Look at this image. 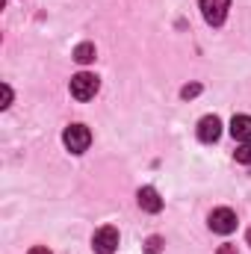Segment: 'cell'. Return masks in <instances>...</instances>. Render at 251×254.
<instances>
[{
    "mask_svg": "<svg viewBox=\"0 0 251 254\" xmlns=\"http://www.w3.org/2000/svg\"><path fill=\"white\" fill-rule=\"evenodd\" d=\"M231 136L240 139V142H249L251 139V116H234L231 119Z\"/></svg>",
    "mask_w": 251,
    "mask_h": 254,
    "instance_id": "obj_8",
    "label": "cell"
},
{
    "mask_svg": "<svg viewBox=\"0 0 251 254\" xmlns=\"http://www.w3.org/2000/svg\"><path fill=\"white\" fill-rule=\"evenodd\" d=\"M27 254H51V249H45V246H36V249H30Z\"/></svg>",
    "mask_w": 251,
    "mask_h": 254,
    "instance_id": "obj_15",
    "label": "cell"
},
{
    "mask_svg": "<svg viewBox=\"0 0 251 254\" xmlns=\"http://www.w3.org/2000/svg\"><path fill=\"white\" fill-rule=\"evenodd\" d=\"M216 254H237V246H222Z\"/></svg>",
    "mask_w": 251,
    "mask_h": 254,
    "instance_id": "obj_14",
    "label": "cell"
},
{
    "mask_svg": "<svg viewBox=\"0 0 251 254\" xmlns=\"http://www.w3.org/2000/svg\"><path fill=\"white\" fill-rule=\"evenodd\" d=\"M63 142L71 154H83V151L92 145V133H89L86 125H68L65 133H63Z\"/></svg>",
    "mask_w": 251,
    "mask_h": 254,
    "instance_id": "obj_1",
    "label": "cell"
},
{
    "mask_svg": "<svg viewBox=\"0 0 251 254\" xmlns=\"http://www.w3.org/2000/svg\"><path fill=\"white\" fill-rule=\"evenodd\" d=\"M92 246H95V252L98 254H113L116 249H119V231L110 228V225L98 228L95 237H92Z\"/></svg>",
    "mask_w": 251,
    "mask_h": 254,
    "instance_id": "obj_5",
    "label": "cell"
},
{
    "mask_svg": "<svg viewBox=\"0 0 251 254\" xmlns=\"http://www.w3.org/2000/svg\"><path fill=\"white\" fill-rule=\"evenodd\" d=\"M74 60H77L80 65H89L92 60H95V45H92V42L77 45V48H74Z\"/></svg>",
    "mask_w": 251,
    "mask_h": 254,
    "instance_id": "obj_9",
    "label": "cell"
},
{
    "mask_svg": "<svg viewBox=\"0 0 251 254\" xmlns=\"http://www.w3.org/2000/svg\"><path fill=\"white\" fill-rule=\"evenodd\" d=\"M160 249H163V240H160V237H148L145 252H148V254H160Z\"/></svg>",
    "mask_w": 251,
    "mask_h": 254,
    "instance_id": "obj_11",
    "label": "cell"
},
{
    "mask_svg": "<svg viewBox=\"0 0 251 254\" xmlns=\"http://www.w3.org/2000/svg\"><path fill=\"white\" fill-rule=\"evenodd\" d=\"M98 89H101V83H98V77L89 74V71H80V74L71 77V95H74L77 101H89V98H95Z\"/></svg>",
    "mask_w": 251,
    "mask_h": 254,
    "instance_id": "obj_2",
    "label": "cell"
},
{
    "mask_svg": "<svg viewBox=\"0 0 251 254\" xmlns=\"http://www.w3.org/2000/svg\"><path fill=\"white\" fill-rule=\"evenodd\" d=\"M9 104H12V89H9V86H6V83H3V104H0V107H3V110H6V107H9Z\"/></svg>",
    "mask_w": 251,
    "mask_h": 254,
    "instance_id": "obj_13",
    "label": "cell"
},
{
    "mask_svg": "<svg viewBox=\"0 0 251 254\" xmlns=\"http://www.w3.org/2000/svg\"><path fill=\"white\" fill-rule=\"evenodd\" d=\"M210 231H213V234H222V237L234 234V231H237V213H234L231 207L213 210V213H210Z\"/></svg>",
    "mask_w": 251,
    "mask_h": 254,
    "instance_id": "obj_3",
    "label": "cell"
},
{
    "mask_svg": "<svg viewBox=\"0 0 251 254\" xmlns=\"http://www.w3.org/2000/svg\"><path fill=\"white\" fill-rule=\"evenodd\" d=\"M228 9H231V0H201V15H204V21H207L210 27L225 24Z\"/></svg>",
    "mask_w": 251,
    "mask_h": 254,
    "instance_id": "obj_4",
    "label": "cell"
},
{
    "mask_svg": "<svg viewBox=\"0 0 251 254\" xmlns=\"http://www.w3.org/2000/svg\"><path fill=\"white\" fill-rule=\"evenodd\" d=\"M234 157H237V163H243V166H251V139H249V142H243V145L234 151Z\"/></svg>",
    "mask_w": 251,
    "mask_h": 254,
    "instance_id": "obj_10",
    "label": "cell"
},
{
    "mask_svg": "<svg viewBox=\"0 0 251 254\" xmlns=\"http://www.w3.org/2000/svg\"><path fill=\"white\" fill-rule=\"evenodd\" d=\"M222 136V122H219V116H204L201 122H198V139L201 142H216Z\"/></svg>",
    "mask_w": 251,
    "mask_h": 254,
    "instance_id": "obj_6",
    "label": "cell"
},
{
    "mask_svg": "<svg viewBox=\"0 0 251 254\" xmlns=\"http://www.w3.org/2000/svg\"><path fill=\"white\" fill-rule=\"evenodd\" d=\"M198 92H201V86H198V83H192V86H184V89H181V98H195Z\"/></svg>",
    "mask_w": 251,
    "mask_h": 254,
    "instance_id": "obj_12",
    "label": "cell"
},
{
    "mask_svg": "<svg viewBox=\"0 0 251 254\" xmlns=\"http://www.w3.org/2000/svg\"><path fill=\"white\" fill-rule=\"evenodd\" d=\"M136 201H139V207L145 213H160L163 210V198H160V192L154 190V187H142L139 195H136Z\"/></svg>",
    "mask_w": 251,
    "mask_h": 254,
    "instance_id": "obj_7",
    "label": "cell"
}]
</instances>
